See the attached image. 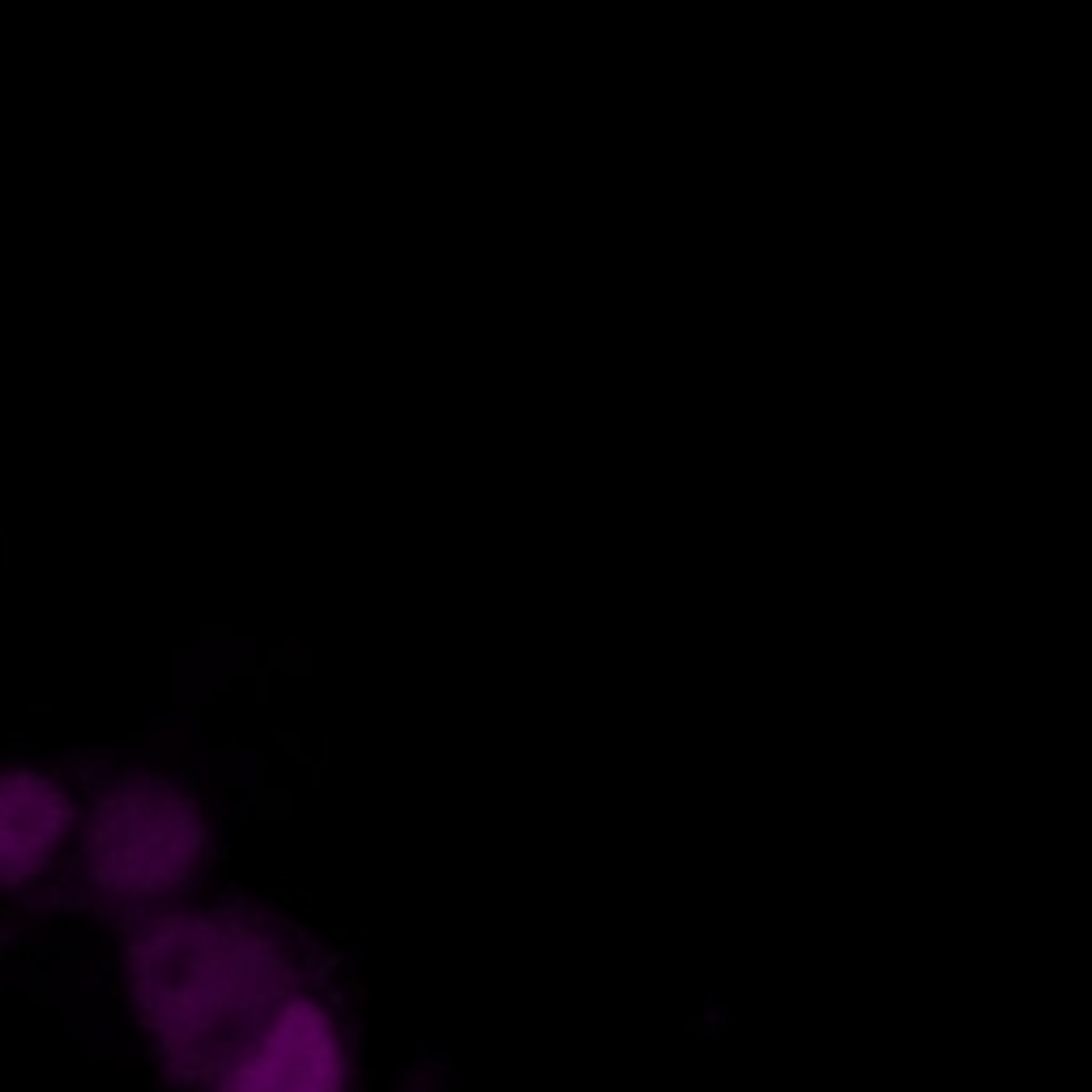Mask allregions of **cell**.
<instances>
[{
  "label": "cell",
  "instance_id": "4",
  "mask_svg": "<svg viewBox=\"0 0 1092 1092\" xmlns=\"http://www.w3.org/2000/svg\"><path fill=\"white\" fill-rule=\"evenodd\" d=\"M68 832L64 794L34 772H0V879L39 870Z\"/></svg>",
  "mask_w": 1092,
  "mask_h": 1092
},
{
  "label": "cell",
  "instance_id": "2",
  "mask_svg": "<svg viewBox=\"0 0 1092 1092\" xmlns=\"http://www.w3.org/2000/svg\"><path fill=\"white\" fill-rule=\"evenodd\" d=\"M193 811L158 781L124 786L98 811V870L128 896H150L193 862Z\"/></svg>",
  "mask_w": 1092,
  "mask_h": 1092
},
{
  "label": "cell",
  "instance_id": "3",
  "mask_svg": "<svg viewBox=\"0 0 1092 1092\" xmlns=\"http://www.w3.org/2000/svg\"><path fill=\"white\" fill-rule=\"evenodd\" d=\"M342 1041L316 1003H282L231 1054L218 1092H342Z\"/></svg>",
  "mask_w": 1092,
  "mask_h": 1092
},
{
  "label": "cell",
  "instance_id": "1",
  "mask_svg": "<svg viewBox=\"0 0 1092 1092\" xmlns=\"http://www.w3.org/2000/svg\"><path fill=\"white\" fill-rule=\"evenodd\" d=\"M141 965L150 1020L193 1054L239 1029V1015L257 1007L269 985V956H257L239 935L218 931L209 918H184L163 931Z\"/></svg>",
  "mask_w": 1092,
  "mask_h": 1092
}]
</instances>
